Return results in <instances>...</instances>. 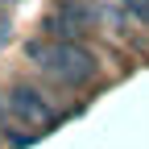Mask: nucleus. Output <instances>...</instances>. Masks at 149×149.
<instances>
[{
	"label": "nucleus",
	"mask_w": 149,
	"mask_h": 149,
	"mask_svg": "<svg viewBox=\"0 0 149 149\" xmlns=\"http://www.w3.org/2000/svg\"><path fill=\"white\" fill-rule=\"evenodd\" d=\"M25 62L58 87H91L100 79V58L83 42H62V37H46V33L25 42Z\"/></svg>",
	"instance_id": "obj_1"
},
{
	"label": "nucleus",
	"mask_w": 149,
	"mask_h": 149,
	"mask_svg": "<svg viewBox=\"0 0 149 149\" xmlns=\"http://www.w3.org/2000/svg\"><path fill=\"white\" fill-rule=\"evenodd\" d=\"M4 108H8V120L21 124V128H33L37 137L58 128L66 120V108L58 104L54 91H46L42 83H8L4 87Z\"/></svg>",
	"instance_id": "obj_2"
},
{
	"label": "nucleus",
	"mask_w": 149,
	"mask_h": 149,
	"mask_svg": "<svg viewBox=\"0 0 149 149\" xmlns=\"http://www.w3.org/2000/svg\"><path fill=\"white\" fill-rule=\"evenodd\" d=\"M95 25H100V4H91V0H58L42 17V33L62 37V42H83V33Z\"/></svg>",
	"instance_id": "obj_3"
},
{
	"label": "nucleus",
	"mask_w": 149,
	"mask_h": 149,
	"mask_svg": "<svg viewBox=\"0 0 149 149\" xmlns=\"http://www.w3.org/2000/svg\"><path fill=\"white\" fill-rule=\"evenodd\" d=\"M100 21L108 25V33H112V37H120V42H133V29H128V25H137V21H133V17H128V13L116 4V0H112V4H100Z\"/></svg>",
	"instance_id": "obj_4"
},
{
	"label": "nucleus",
	"mask_w": 149,
	"mask_h": 149,
	"mask_svg": "<svg viewBox=\"0 0 149 149\" xmlns=\"http://www.w3.org/2000/svg\"><path fill=\"white\" fill-rule=\"evenodd\" d=\"M33 141H37V133L33 128H21V124H8L0 133V145H8V149H29Z\"/></svg>",
	"instance_id": "obj_5"
},
{
	"label": "nucleus",
	"mask_w": 149,
	"mask_h": 149,
	"mask_svg": "<svg viewBox=\"0 0 149 149\" xmlns=\"http://www.w3.org/2000/svg\"><path fill=\"white\" fill-rule=\"evenodd\" d=\"M116 4H120L128 17H133L141 29H149V0H116Z\"/></svg>",
	"instance_id": "obj_6"
},
{
	"label": "nucleus",
	"mask_w": 149,
	"mask_h": 149,
	"mask_svg": "<svg viewBox=\"0 0 149 149\" xmlns=\"http://www.w3.org/2000/svg\"><path fill=\"white\" fill-rule=\"evenodd\" d=\"M8 124H13V120H8V108H4V95H0V133H4Z\"/></svg>",
	"instance_id": "obj_7"
}]
</instances>
